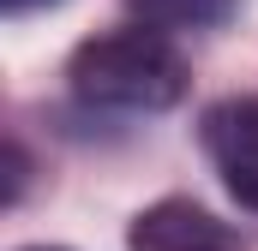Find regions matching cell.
<instances>
[{"label":"cell","mask_w":258,"mask_h":251,"mask_svg":"<svg viewBox=\"0 0 258 251\" xmlns=\"http://www.w3.org/2000/svg\"><path fill=\"white\" fill-rule=\"evenodd\" d=\"M66 78L90 108H114V114H162L186 96V60L150 24L90 36L72 54Z\"/></svg>","instance_id":"1"},{"label":"cell","mask_w":258,"mask_h":251,"mask_svg":"<svg viewBox=\"0 0 258 251\" xmlns=\"http://www.w3.org/2000/svg\"><path fill=\"white\" fill-rule=\"evenodd\" d=\"M126 6L150 30H216L240 12V0H126Z\"/></svg>","instance_id":"4"},{"label":"cell","mask_w":258,"mask_h":251,"mask_svg":"<svg viewBox=\"0 0 258 251\" xmlns=\"http://www.w3.org/2000/svg\"><path fill=\"white\" fill-rule=\"evenodd\" d=\"M30 251H54V245H30Z\"/></svg>","instance_id":"6"},{"label":"cell","mask_w":258,"mask_h":251,"mask_svg":"<svg viewBox=\"0 0 258 251\" xmlns=\"http://www.w3.org/2000/svg\"><path fill=\"white\" fill-rule=\"evenodd\" d=\"M0 6H6L12 18H24V12H36V6H54V0H0Z\"/></svg>","instance_id":"5"},{"label":"cell","mask_w":258,"mask_h":251,"mask_svg":"<svg viewBox=\"0 0 258 251\" xmlns=\"http://www.w3.org/2000/svg\"><path fill=\"white\" fill-rule=\"evenodd\" d=\"M126 245L132 251H234V233L210 209H198L192 197H162V203L138 209Z\"/></svg>","instance_id":"3"},{"label":"cell","mask_w":258,"mask_h":251,"mask_svg":"<svg viewBox=\"0 0 258 251\" xmlns=\"http://www.w3.org/2000/svg\"><path fill=\"white\" fill-rule=\"evenodd\" d=\"M198 144H204L210 168L222 174L228 197L240 209H258V96L210 102L198 120Z\"/></svg>","instance_id":"2"}]
</instances>
